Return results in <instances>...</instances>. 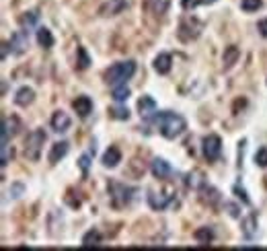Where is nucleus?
<instances>
[{"mask_svg":"<svg viewBox=\"0 0 267 251\" xmlns=\"http://www.w3.org/2000/svg\"><path fill=\"white\" fill-rule=\"evenodd\" d=\"M91 156H95V146L88 150V152H84L80 158H78V165H80V169H82V173H86L88 171V165H91Z\"/></svg>","mask_w":267,"mask_h":251,"instance_id":"obj_33","label":"nucleus"},{"mask_svg":"<svg viewBox=\"0 0 267 251\" xmlns=\"http://www.w3.org/2000/svg\"><path fill=\"white\" fill-rule=\"evenodd\" d=\"M111 186L117 190V194L111 192V198H113L115 204H129L131 198H134V194H136V190H134V188H127V186H123V184H115V181H113Z\"/></svg>","mask_w":267,"mask_h":251,"instance_id":"obj_8","label":"nucleus"},{"mask_svg":"<svg viewBox=\"0 0 267 251\" xmlns=\"http://www.w3.org/2000/svg\"><path fill=\"white\" fill-rule=\"evenodd\" d=\"M72 109L76 111V116L78 118H88L91 116V111H93V101L91 97H86V95H80L72 101Z\"/></svg>","mask_w":267,"mask_h":251,"instance_id":"obj_9","label":"nucleus"},{"mask_svg":"<svg viewBox=\"0 0 267 251\" xmlns=\"http://www.w3.org/2000/svg\"><path fill=\"white\" fill-rule=\"evenodd\" d=\"M39 21V11H29V13H25L23 17L19 19V23H21V27H23L25 31H29L35 23Z\"/></svg>","mask_w":267,"mask_h":251,"instance_id":"obj_26","label":"nucleus"},{"mask_svg":"<svg viewBox=\"0 0 267 251\" xmlns=\"http://www.w3.org/2000/svg\"><path fill=\"white\" fill-rule=\"evenodd\" d=\"M50 126H52L54 132H66V130L70 128V118H68V113H66V111H56L54 116H52Z\"/></svg>","mask_w":267,"mask_h":251,"instance_id":"obj_13","label":"nucleus"},{"mask_svg":"<svg viewBox=\"0 0 267 251\" xmlns=\"http://www.w3.org/2000/svg\"><path fill=\"white\" fill-rule=\"evenodd\" d=\"M240 226H242V235L247 237V239H251V237L255 235V231H257V214L251 212L247 218L240 222Z\"/></svg>","mask_w":267,"mask_h":251,"instance_id":"obj_21","label":"nucleus"},{"mask_svg":"<svg viewBox=\"0 0 267 251\" xmlns=\"http://www.w3.org/2000/svg\"><path fill=\"white\" fill-rule=\"evenodd\" d=\"M214 3H218V0H181V7L185 11H193L199 5H214Z\"/></svg>","mask_w":267,"mask_h":251,"instance_id":"obj_30","label":"nucleus"},{"mask_svg":"<svg viewBox=\"0 0 267 251\" xmlns=\"http://www.w3.org/2000/svg\"><path fill=\"white\" fill-rule=\"evenodd\" d=\"M19 128H21V122H19V118H9V120H5L3 122V144H7L13 136L19 132Z\"/></svg>","mask_w":267,"mask_h":251,"instance_id":"obj_14","label":"nucleus"},{"mask_svg":"<svg viewBox=\"0 0 267 251\" xmlns=\"http://www.w3.org/2000/svg\"><path fill=\"white\" fill-rule=\"evenodd\" d=\"M199 192H202V196H199V198H202V202H204V204L216 206V204L220 202V194H218V190H214V188H210V186H204Z\"/></svg>","mask_w":267,"mask_h":251,"instance_id":"obj_22","label":"nucleus"},{"mask_svg":"<svg viewBox=\"0 0 267 251\" xmlns=\"http://www.w3.org/2000/svg\"><path fill=\"white\" fill-rule=\"evenodd\" d=\"M150 171L157 179H169L173 175V169H171V165L165 161V158H154L152 165H150Z\"/></svg>","mask_w":267,"mask_h":251,"instance_id":"obj_12","label":"nucleus"},{"mask_svg":"<svg viewBox=\"0 0 267 251\" xmlns=\"http://www.w3.org/2000/svg\"><path fill=\"white\" fill-rule=\"evenodd\" d=\"M134 72H136V62L134 60H125V62H117V64H113L109 68V70L105 72V80L109 82V85H121V82H125L127 78H131L134 76Z\"/></svg>","mask_w":267,"mask_h":251,"instance_id":"obj_2","label":"nucleus"},{"mask_svg":"<svg viewBox=\"0 0 267 251\" xmlns=\"http://www.w3.org/2000/svg\"><path fill=\"white\" fill-rule=\"evenodd\" d=\"M37 43L41 45V48H46V50H50L54 45V35H52V31L48 27H39L37 29Z\"/></svg>","mask_w":267,"mask_h":251,"instance_id":"obj_23","label":"nucleus"},{"mask_svg":"<svg viewBox=\"0 0 267 251\" xmlns=\"http://www.w3.org/2000/svg\"><path fill=\"white\" fill-rule=\"evenodd\" d=\"M202 29H204V23L197 17H183L179 23V37L183 41H191L202 35Z\"/></svg>","mask_w":267,"mask_h":251,"instance_id":"obj_4","label":"nucleus"},{"mask_svg":"<svg viewBox=\"0 0 267 251\" xmlns=\"http://www.w3.org/2000/svg\"><path fill=\"white\" fill-rule=\"evenodd\" d=\"M46 132H43L41 128L33 130L29 136H27V140H25V156L29 158V161H37L39 158V152H41V146L43 142H46Z\"/></svg>","mask_w":267,"mask_h":251,"instance_id":"obj_3","label":"nucleus"},{"mask_svg":"<svg viewBox=\"0 0 267 251\" xmlns=\"http://www.w3.org/2000/svg\"><path fill=\"white\" fill-rule=\"evenodd\" d=\"M193 237H195V241H197L199 245H210V243L214 241L216 233H214L212 226H199V229L193 233Z\"/></svg>","mask_w":267,"mask_h":251,"instance_id":"obj_20","label":"nucleus"},{"mask_svg":"<svg viewBox=\"0 0 267 251\" xmlns=\"http://www.w3.org/2000/svg\"><path fill=\"white\" fill-rule=\"evenodd\" d=\"M103 165L105 167H109V169H113V167H117L119 165V161H121V152H119V148L117 146H109L105 152H103Z\"/></svg>","mask_w":267,"mask_h":251,"instance_id":"obj_17","label":"nucleus"},{"mask_svg":"<svg viewBox=\"0 0 267 251\" xmlns=\"http://www.w3.org/2000/svg\"><path fill=\"white\" fill-rule=\"evenodd\" d=\"M29 31H25V29H21V31H17L13 37H11V52L13 54H23L25 50H27V45H29V35H27Z\"/></svg>","mask_w":267,"mask_h":251,"instance_id":"obj_7","label":"nucleus"},{"mask_svg":"<svg viewBox=\"0 0 267 251\" xmlns=\"http://www.w3.org/2000/svg\"><path fill=\"white\" fill-rule=\"evenodd\" d=\"M222 152V140L218 134H208L204 138V156L208 161H216Z\"/></svg>","mask_w":267,"mask_h":251,"instance_id":"obj_5","label":"nucleus"},{"mask_svg":"<svg viewBox=\"0 0 267 251\" xmlns=\"http://www.w3.org/2000/svg\"><path fill=\"white\" fill-rule=\"evenodd\" d=\"M23 190H25V188H23V184H15V186L11 188V196H13V198H19Z\"/></svg>","mask_w":267,"mask_h":251,"instance_id":"obj_38","label":"nucleus"},{"mask_svg":"<svg viewBox=\"0 0 267 251\" xmlns=\"http://www.w3.org/2000/svg\"><path fill=\"white\" fill-rule=\"evenodd\" d=\"M238 58H240V48L238 45H226L224 48V54H222V68L224 70H230V68L238 62Z\"/></svg>","mask_w":267,"mask_h":251,"instance_id":"obj_10","label":"nucleus"},{"mask_svg":"<svg viewBox=\"0 0 267 251\" xmlns=\"http://www.w3.org/2000/svg\"><path fill=\"white\" fill-rule=\"evenodd\" d=\"M224 206H226V210H228V214H230L232 218H238V216H240V212H238V206H236V204H230V202H226Z\"/></svg>","mask_w":267,"mask_h":251,"instance_id":"obj_37","label":"nucleus"},{"mask_svg":"<svg viewBox=\"0 0 267 251\" xmlns=\"http://www.w3.org/2000/svg\"><path fill=\"white\" fill-rule=\"evenodd\" d=\"M35 101V91L31 87H21L17 91V95H15V103L21 105V107H27Z\"/></svg>","mask_w":267,"mask_h":251,"instance_id":"obj_16","label":"nucleus"},{"mask_svg":"<svg viewBox=\"0 0 267 251\" xmlns=\"http://www.w3.org/2000/svg\"><path fill=\"white\" fill-rule=\"evenodd\" d=\"M9 48H11V43H3V60L7 58V54H9Z\"/></svg>","mask_w":267,"mask_h":251,"instance_id":"obj_41","label":"nucleus"},{"mask_svg":"<svg viewBox=\"0 0 267 251\" xmlns=\"http://www.w3.org/2000/svg\"><path fill=\"white\" fill-rule=\"evenodd\" d=\"M171 66H173V56L171 54H159L157 58H154V70H157L159 74H169Z\"/></svg>","mask_w":267,"mask_h":251,"instance_id":"obj_19","label":"nucleus"},{"mask_svg":"<svg viewBox=\"0 0 267 251\" xmlns=\"http://www.w3.org/2000/svg\"><path fill=\"white\" fill-rule=\"evenodd\" d=\"M263 7V0H240V9L244 13H257Z\"/></svg>","mask_w":267,"mask_h":251,"instance_id":"obj_28","label":"nucleus"},{"mask_svg":"<svg viewBox=\"0 0 267 251\" xmlns=\"http://www.w3.org/2000/svg\"><path fill=\"white\" fill-rule=\"evenodd\" d=\"M68 150H70V144H68V142H64V140H62V142H56V144L52 146V150H50V156H48L50 163H52V165H58L62 158L68 154Z\"/></svg>","mask_w":267,"mask_h":251,"instance_id":"obj_15","label":"nucleus"},{"mask_svg":"<svg viewBox=\"0 0 267 251\" xmlns=\"http://www.w3.org/2000/svg\"><path fill=\"white\" fill-rule=\"evenodd\" d=\"M173 200H175V198L169 196V194H157V192H150V194H148V204H150L152 210H165Z\"/></svg>","mask_w":267,"mask_h":251,"instance_id":"obj_11","label":"nucleus"},{"mask_svg":"<svg viewBox=\"0 0 267 251\" xmlns=\"http://www.w3.org/2000/svg\"><path fill=\"white\" fill-rule=\"evenodd\" d=\"M152 124L157 126L159 132L165 136V138H169V140L179 138V136L185 132V128H187L185 118L179 116V113H175V111H159V113H154Z\"/></svg>","mask_w":267,"mask_h":251,"instance_id":"obj_1","label":"nucleus"},{"mask_svg":"<svg viewBox=\"0 0 267 251\" xmlns=\"http://www.w3.org/2000/svg\"><path fill=\"white\" fill-rule=\"evenodd\" d=\"M91 66V58H88V54H86V50L82 48H78V60H76V68L78 70H86V68Z\"/></svg>","mask_w":267,"mask_h":251,"instance_id":"obj_29","label":"nucleus"},{"mask_svg":"<svg viewBox=\"0 0 267 251\" xmlns=\"http://www.w3.org/2000/svg\"><path fill=\"white\" fill-rule=\"evenodd\" d=\"M257 29H259V33H261L263 37H267V19L259 21V25H257Z\"/></svg>","mask_w":267,"mask_h":251,"instance_id":"obj_39","label":"nucleus"},{"mask_svg":"<svg viewBox=\"0 0 267 251\" xmlns=\"http://www.w3.org/2000/svg\"><path fill=\"white\" fill-rule=\"evenodd\" d=\"M101 233L97 229H91V231H86L84 237H82V247H99L101 245Z\"/></svg>","mask_w":267,"mask_h":251,"instance_id":"obj_25","label":"nucleus"},{"mask_svg":"<svg viewBox=\"0 0 267 251\" xmlns=\"http://www.w3.org/2000/svg\"><path fill=\"white\" fill-rule=\"evenodd\" d=\"M138 109H140V116L150 120V116L157 111V101H154L150 95H142L140 101H138Z\"/></svg>","mask_w":267,"mask_h":251,"instance_id":"obj_18","label":"nucleus"},{"mask_svg":"<svg viewBox=\"0 0 267 251\" xmlns=\"http://www.w3.org/2000/svg\"><path fill=\"white\" fill-rule=\"evenodd\" d=\"M255 165L257 167H267V148H259L255 152Z\"/></svg>","mask_w":267,"mask_h":251,"instance_id":"obj_34","label":"nucleus"},{"mask_svg":"<svg viewBox=\"0 0 267 251\" xmlns=\"http://www.w3.org/2000/svg\"><path fill=\"white\" fill-rule=\"evenodd\" d=\"M109 116L113 118V120H127L129 118V109L127 107H111Z\"/></svg>","mask_w":267,"mask_h":251,"instance_id":"obj_31","label":"nucleus"},{"mask_svg":"<svg viewBox=\"0 0 267 251\" xmlns=\"http://www.w3.org/2000/svg\"><path fill=\"white\" fill-rule=\"evenodd\" d=\"M244 105H247V101H244V99H236L234 101V113H238V107H244Z\"/></svg>","mask_w":267,"mask_h":251,"instance_id":"obj_40","label":"nucleus"},{"mask_svg":"<svg viewBox=\"0 0 267 251\" xmlns=\"http://www.w3.org/2000/svg\"><path fill=\"white\" fill-rule=\"evenodd\" d=\"M185 181H187V188H191V190H202V188L206 186V177H204L202 171H193V173H189Z\"/></svg>","mask_w":267,"mask_h":251,"instance_id":"obj_24","label":"nucleus"},{"mask_svg":"<svg viewBox=\"0 0 267 251\" xmlns=\"http://www.w3.org/2000/svg\"><path fill=\"white\" fill-rule=\"evenodd\" d=\"M232 192H234V196H236V198L244 204V206H249V204H251V198L247 196V192H244L240 186H234V188H232Z\"/></svg>","mask_w":267,"mask_h":251,"instance_id":"obj_35","label":"nucleus"},{"mask_svg":"<svg viewBox=\"0 0 267 251\" xmlns=\"http://www.w3.org/2000/svg\"><path fill=\"white\" fill-rule=\"evenodd\" d=\"M111 97H113L117 103H123V101L129 97V89L125 87V82L115 85V87H113V93H111Z\"/></svg>","mask_w":267,"mask_h":251,"instance_id":"obj_27","label":"nucleus"},{"mask_svg":"<svg viewBox=\"0 0 267 251\" xmlns=\"http://www.w3.org/2000/svg\"><path fill=\"white\" fill-rule=\"evenodd\" d=\"M0 148H3V154H0V161H3V167H7L9 165V161L13 158V154H15V150H13V146L7 142V144H0Z\"/></svg>","mask_w":267,"mask_h":251,"instance_id":"obj_32","label":"nucleus"},{"mask_svg":"<svg viewBox=\"0 0 267 251\" xmlns=\"http://www.w3.org/2000/svg\"><path fill=\"white\" fill-rule=\"evenodd\" d=\"M127 9V0H107V3L101 5L99 15L101 17H115L119 13H123Z\"/></svg>","mask_w":267,"mask_h":251,"instance_id":"obj_6","label":"nucleus"},{"mask_svg":"<svg viewBox=\"0 0 267 251\" xmlns=\"http://www.w3.org/2000/svg\"><path fill=\"white\" fill-rule=\"evenodd\" d=\"M66 202H68V206H70V208H74V210H76V208H80L82 198H78V196H76V198H72V196H70V192H68V194H66Z\"/></svg>","mask_w":267,"mask_h":251,"instance_id":"obj_36","label":"nucleus"}]
</instances>
